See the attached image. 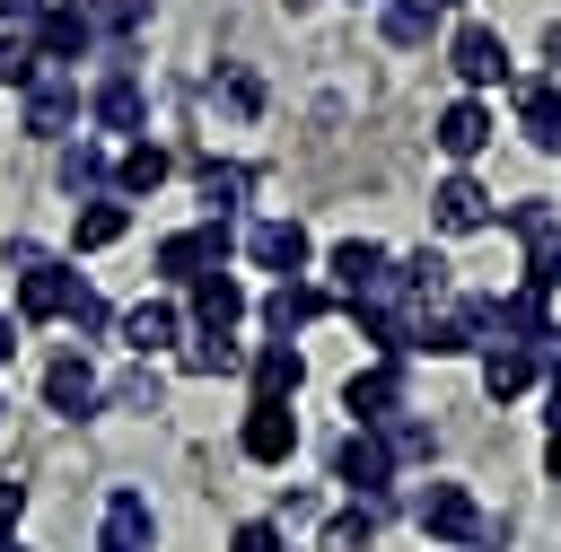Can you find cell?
I'll list each match as a JSON object with an SVG mask.
<instances>
[{
	"mask_svg": "<svg viewBox=\"0 0 561 552\" xmlns=\"http://www.w3.org/2000/svg\"><path fill=\"white\" fill-rule=\"evenodd\" d=\"M430 9H456V0H430Z\"/></svg>",
	"mask_w": 561,
	"mask_h": 552,
	"instance_id": "cell-41",
	"label": "cell"
},
{
	"mask_svg": "<svg viewBox=\"0 0 561 552\" xmlns=\"http://www.w3.org/2000/svg\"><path fill=\"white\" fill-rule=\"evenodd\" d=\"M35 9H44V0H0V26H26Z\"/></svg>",
	"mask_w": 561,
	"mask_h": 552,
	"instance_id": "cell-35",
	"label": "cell"
},
{
	"mask_svg": "<svg viewBox=\"0 0 561 552\" xmlns=\"http://www.w3.org/2000/svg\"><path fill=\"white\" fill-rule=\"evenodd\" d=\"M237 447H245L254 464H289V456H298V412H289V403H245Z\"/></svg>",
	"mask_w": 561,
	"mask_h": 552,
	"instance_id": "cell-10",
	"label": "cell"
},
{
	"mask_svg": "<svg viewBox=\"0 0 561 552\" xmlns=\"http://www.w3.org/2000/svg\"><path fill=\"white\" fill-rule=\"evenodd\" d=\"M447 70H456L465 88H491V79H508V35H500V26H482V18H465V26L447 35Z\"/></svg>",
	"mask_w": 561,
	"mask_h": 552,
	"instance_id": "cell-4",
	"label": "cell"
},
{
	"mask_svg": "<svg viewBox=\"0 0 561 552\" xmlns=\"http://www.w3.org/2000/svg\"><path fill=\"white\" fill-rule=\"evenodd\" d=\"M88 123H96V131H114V140H140V123H149L140 79H105V88L88 96Z\"/></svg>",
	"mask_w": 561,
	"mask_h": 552,
	"instance_id": "cell-13",
	"label": "cell"
},
{
	"mask_svg": "<svg viewBox=\"0 0 561 552\" xmlns=\"http://www.w3.org/2000/svg\"><path fill=\"white\" fill-rule=\"evenodd\" d=\"M535 377H543V359H535L526 342H491V350H482V394H491V403H517Z\"/></svg>",
	"mask_w": 561,
	"mask_h": 552,
	"instance_id": "cell-16",
	"label": "cell"
},
{
	"mask_svg": "<svg viewBox=\"0 0 561 552\" xmlns=\"http://www.w3.org/2000/svg\"><path fill=\"white\" fill-rule=\"evenodd\" d=\"M412 517H421V534H438V543H473V491L465 482H430L421 499H412Z\"/></svg>",
	"mask_w": 561,
	"mask_h": 552,
	"instance_id": "cell-11",
	"label": "cell"
},
{
	"mask_svg": "<svg viewBox=\"0 0 561 552\" xmlns=\"http://www.w3.org/2000/svg\"><path fill=\"white\" fill-rule=\"evenodd\" d=\"M26 44H35V61H44V70H61V61H79V53L96 44V26H88V9H70V0H44V9L26 18Z\"/></svg>",
	"mask_w": 561,
	"mask_h": 552,
	"instance_id": "cell-2",
	"label": "cell"
},
{
	"mask_svg": "<svg viewBox=\"0 0 561 552\" xmlns=\"http://www.w3.org/2000/svg\"><path fill=\"white\" fill-rule=\"evenodd\" d=\"M44 79V61H35V44H26V26H0V88H35Z\"/></svg>",
	"mask_w": 561,
	"mask_h": 552,
	"instance_id": "cell-28",
	"label": "cell"
},
{
	"mask_svg": "<svg viewBox=\"0 0 561 552\" xmlns=\"http://www.w3.org/2000/svg\"><path fill=\"white\" fill-rule=\"evenodd\" d=\"M342 403H351V421H359V429L394 421V412H403V368H394V359H377V368H351Z\"/></svg>",
	"mask_w": 561,
	"mask_h": 552,
	"instance_id": "cell-9",
	"label": "cell"
},
{
	"mask_svg": "<svg viewBox=\"0 0 561 552\" xmlns=\"http://www.w3.org/2000/svg\"><path fill=\"white\" fill-rule=\"evenodd\" d=\"M149 543H158L149 491H114V499H105V526H96V552H149Z\"/></svg>",
	"mask_w": 561,
	"mask_h": 552,
	"instance_id": "cell-12",
	"label": "cell"
},
{
	"mask_svg": "<svg viewBox=\"0 0 561 552\" xmlns=\"http://www.w3.org/2000/svg\"><path fill=\"white\" fill-rule=\"evenodd\" d=\"M228 245H237V228H228V219L175 228V237H158V280H202V272H219V263H228Z\"/></svg>",
	"mask_w": 561,
	"mask_h": 552,
	"instance_id": "cell-1",
	"label": "cell"
},
{
	"mask_svg": "<svg viewBox=\"0 0 561 552\" xmlns=\"http://www.w3.org/2000/svg\"><path fill=\"white\" fill-rule=\"evenodd\" d=\"M70 123H79V88H70V79H35V88H26V131H35V140H61Z\"/></svg>",
	"mask_w": 561,
	"mask_h": 552,
	"instance_id": "cell-18",
	"label": "cell"
},
{
	"mask_svg": "<svg viewBox=\"0 0 561 552\" xmlns=\"http://www.w3.org/2000/svg\"><path fill=\"white\" fill-rule=\"evenodd\" d=\"M18 517H26V482H9V473H0V543L18 534Z\"/></svg>",
	"mask_w": 561,
	"mask_h": 552,
	"instance_id": "cell-34",
	"label": "cell"
},
{
	"mask_svg": "<svg viewBox=\"0 0 561 552\" xmlns=\"http://www.w3.org/2000/svg\"><path fill=\"white\" fill-rule=\"evenodd\" d=\"M61 324H70L79 342H88V333H114V307H105V298H96V289L79 280V289H70V307H61Z\"/></svg>",
	"mask_w": 561,
	"mask_h": 552,
	"instance_id": "cell-30",
	"label": "cell"
},
{
	"mask_svg": "<svg viewBox=\"0 0 561 552\" xmlns=\"http://www.w3.org/2000/svg\"><path fill=\"white\" fill-rule=\"evenodd\" d=\"M70 289H79L70 254H44V263H26V272H18V324H61Z\"/></svg>",
	"mask_w": 561,
	"mask_h": 552,
	"instance_id": "cell-5",
	"label": "cell"
},
{
	"mask_svg": "<svg viewBox=\"0 0 561 552\" xmlns=\"http://www.w3.org/2000/svg\"><path fill=\"white\" fill-rule=\"evenodd\" d=\"M228 552H280V526H272V517H254V526H237V534H228Z\"/></svg>",
	"mask_w": 561,
	"mask_h": 552,
	"instance_id": "cell-33",
	"label": "cell"
},
{
	"mask_svg": "<svg viewBox=\"0 0 561 552\" xmlns=\"http://www.w3.org/2000/svg\"><path fill=\"white\" fill-rule=\"evenodd\" d=\"M430 210H438V228H456V237H465V228H491V193H482L465 166H456V175L430 193Z\"/></svg>",
	"mask_w": 561,
	"mask_h": 552,
	"instance_id": "cell-20",
	"label": "cell"
},
{
	"mask_svg": "<svg viewBox=\"0 0 561 552\" xmlns=\"http://www.w3.org/2000/svg\"><path fill=\"white\" fill-rule=\"evenodd\" d=\"M96 403H105V386H96L88 350H61V359H44V412H61V421H88Z\"/></svg>",
	"mask_w": 561,
	"mask_h": 552,
	"instance_id": "cell-6",
	"label": "cell"
},
{
	"mask_svg": "<svg viewBox=\"0 0 561 552\" xmlns=\"http://www.w3.org/2000/svg\"><path fill=\"white\" fill-rule=\"evenodd\" d=\"M184 289H193V315H184L193 333H228V324L245 315V289H237L228 272H202V280H184Z\"/></svg>",
	"mask_w": 561,
	"mask_h": 552,
	"instance_id": "cell-17",
	"label": "cell"
},
{
	"mask_svg": "<svg viewBox=\"0 0 561 552\" xmlns=\"http://www.w3.org/2000/svg\"><path fill=\"white\" fill-rule=\"evenodd\" d=\"M543 482H561V429L543 438Z\"/></svg>",
	"mask_w": 561,
	"mask_h": 552,
	"instance_id": "cell-36",
	"label": "cell"
},
{
	"mask_svg": "<svg viewBox=\"0 0 561 552\" xmlns=\"http://www.w3.org/2000/svg\"><path fill=\"white\" fill-rule=\"evenodd\" d=\"M377 543V499H351L333 526H324V552H368Z\"/></svg>",
	"mask_w": 561,
	"mask_h": 552,
	"instance_id": "cell-27",
	"label": "cell"
},
{
	"mask_svg": "<svg viewBox=\"0 0 561 552\" xmlns=\"http://www.w3.org/2000/svg\"><path fill=\"white\" fill-rule=\"evenodd\" d=\"M0 552H26V543H18V534H9V543H0Z\"/></svg>",
	"mask_w": 561,
	"mask_h": 552,
	"instance_id": "cell-40",
	"label": "cell"
},
{
	"mask_svg": "<svg viewBox=\"0 0 561 552\" xmlns=\"http://www.w3.org/2000/svg\"><path fill=\"white\" fill-rule=\"evenodd\" d=\"M438 149L465 166V158H482L491 149V105H473V96H456L447 114H438Z\"/></svg>",
	"mask_w": 561,
	"mask_h": 552,
	"instance_id": "cell-19",
	"label": "cell"
},
{
	"mask_svg": "<svg viewBox=\"0 0 561 552\" xmlns=\"http://www.w3.org/2000/svg\"><path fill=\"white\" fill-rule=\"evenodd\" d=\"M219 368H237V342L228 333H184V377H219Z\"/></svg>",
	"mask_w": 561,
	"mask_h": 552,
	"instance_id": "cell-29",
	"label": "cell"
},
{
	"mask_svg": "<svg viewBox=\"0 0 561 552\" xmlns=\"http://www.w3.org/2000/svg\"><path fill=\"white\" fill-rule=\"evenodd\" d=\"M298 386H307V359L289 342H263L254 350V403H298Z\"/></svg>",
	"mask_w": 561,
	"mask_h": 552,
	"instance_id": "cell-21",
	"label": "cell"
},
{
	"mask_svg": "<svg viewBox=\"0 0 561 552\" xmlns=\"http://www.w3.org/2000/svg\"><path fill=\"white\" fill-rule=\"evenodd\" d=\"M105 403H114V412H158V368L140 359L131 377H114V394H105Z\"/></svg>",
	"mask_w": 561,
	"mask_h": 552,
	"instance_id": "cell-31",
	"label": "cell"
},
{
	"mask_svg": "<svg viewBox=\"0 0 561 552\" xmlns=\"http://www.w3.org/2000/svg\"><path fill=\"white\" fill-rule=\"evenodd\" d=\"M517 131L535 149H561V79H526L517 88Z\"/></svg>",
	"mask_w": 561,
	"mask_h": 552,
	"instance_id": "cell-22",
	"label": "cell"
},
{
	"mask_svg": "<svg viewBox=\"0 0 561 552\" xmlns=\"http://www.w3.org/2000/svg\"><path fill=\"white\" fill-rule=\"evenodd\" d=\"M324 307H333V298H324V289H307V280H280V289H272V298H263V324H272V333H280V342H289V333H298V324H316V315H324Z\"/></svg>",
	"mask_w": 561,
	"mask_h": 552,
	"instance_id": "cell-24",
	"label": "cell"
},
{
	"mask_svg": "<svg viewBox=\"0 0 561 552\" xmlns=\"http://www.w3.org/2000/svg\"><path fill=\"white\" fill-rule=\"evenodd\" d=\"M70 9H88V0H70Z\"/></svg>",
	"mask_w": 561,
	"mask_h": 552,
	"instance_id": "cell-42",
	"label": "cell"
},
{
	"mask_svg": "<svg viewBox=\"0 0 561 552\" xmlns=\"http://www.w3.org/2000/svg\"><path fill=\"white\" fill-rule=\"evenodd\" d=\"M149 18V0H88V26H114V35H131Z\"/></svg>",
	"mask_w": 561,
	"mask_h": 552,
	"instance_id": "cell-32",
	"label": "cell"
},
{
	"mask_svg": "<svg viewBox=\"0 0 561 552\" xmlns=\"http://www.w3.org/2000/svg\"><path fill=\"white\" fill-rule=\"evenodd\" d=\"M114 333H123L131 359H158L167 342H184V307H175V298H140V307L114 315Z\"/></svg>",
	"mask_w": 561,
	"mask_h": 552,
	"instance_id": "cell-8",
	"label": "cell"
},
{
	"mask_svg": "<svg viewBox=\"0 0 561 552\" xmlns=\"http://www.w3.org/2000/svg\"><path fill=\"white\" fill-rule=\"evenodd\" d=\"M61 193H114V158L96 140H70L61 149Z\"/></svg>",
	"mask_w": 561,
	"mask_h": 552,
	"instance_id": "cell-25",
	"label": "cell"
},
{
	"mask_svg": "<svg viewBox=\"0 0 561 552\" xmlns=\"http://www.w3.org/2000/svg\"><path fill=\"white\" fill-rule=\"evenodd\" d=\"M167 175H175V158H167L158 140H123V158H114V202H149Z\"/></svg>",
	"mask_w": 561,
	"mask_h": 552,
	"instance_id": "cell-14",
	"label": "cell"
},
{
	"mask_svg": "<svg viewBox=\"0 0 561 552\" xmlns=\"http://www.w3.org/2000/svg\"><path fill=\"white\" fill-rule=\"evenodd\" d=\"M552 429H561V359H552Z\"/></svg>",
	"mask_w": 561,
	"mask_h": 552,
	"instance_id": "cell-39",
	"label": "cell"
},
{
	"mask_svg": "<svg viewBox=\"0 0 561 552\" xmlns=\"http://www.w3.org/2000/svg\"><path fill=\"white\" fill-rule=\"evenodd\" d=\"M333 482H342L351 499H377V491L394 482V456H386V438H377V429H342V438H333Z\"/></svg>",
	"mask_w": 561,
	"mask_h": 552,
	"instance_id": "cell-3",
	"label": "cell"
},
{
	"mask_svg": "<svg viewBox=\"0 0 561 552\" xmlns=\"http://www.w3.org/2000/svg\"><path fill=\"white\" fill-rule=\"evenodd\" d=\"M18 359V315H0V368Z\"/></svg>",
	"mask_w": 561,
	"mask_h": 552,
	"instance_id": "cell-37",
	"label": "cell"
},
{
	"mask_svg": "<svg viewBox=\"0 0 561 552\" xmlns=\"http://www.w3.org/2000/svg\"><path fill=\"white\" fill-rule=\"evenodd\" d=\"M377 26H386V44H394V53H412V44H430L438 9H430V0H386V18H377Z\"/></svg>",
	"mask_w": 561,
	"mask_h": 552,
	"instance_id": "cell-26",
	"label": "cell"
},
{
	"mask_svg": "<svg viewBox=\"0 0 561 552\" xmlns=\"http://www.w3.org/2000/svg\"><path fill=\"white\" fill-rule=\"evenodd\" d=\"M0 412H9V403H0Z\"/></svg>",
	"mask_w": 561,
	"mask_h": 552,
	"instance_id": "cell-43",
	"label": "cell"
},
{
	"mask_svg": "<svg viewBox=\"0 0 561 552\" xmlns=\"http://www.w3.org/2000/svg\"><path fill=\"white\" fill-rule=\"evenodd\" d=\"M123 237H131V202H114V193L79 202V219H70V254H105V245H123Z\"/></svg>",
	"mask_w": 561,
	"mask_h": 552,
	"instance_id": "cell-15",
	"label": "cell"
},
{
	"mask_svg": "<svg viewBox=\"0 0 561 552\" xmlns=\"http://www.w3.org/2000/svg\"><path fill=\"white\" fill-rule=\"evenodd\" d=\"M324 263H333V280H342L351 298H368V289L386 280V245H377V237H342V245H333Z\"/></svg>",
	"mask_w": 561,
	"mask_h": 552,
	"instance_id": "cell-23",
	"label": "cell"
},
{
	"mask_svg": "<svg viewBox=\"0 0 561 552\" xmlns=\"http://www.w3.org/2000/svg\"><path fill=\"white\" fill-rule=\"evenodd\" d=\"M543 53H552V61H561V18H552V26H543Z\"/></svg>",
	"mask_w": 561,
	"mask_h": 552,
	"instance_id": "cell-38",
	"label": "cell"
},
{
	"mask_svg": "<svg viewBox=\"0 0 561 552\" xmlns=\"http://www.w3.org/2000/svg\"><path fill=\"white\" fill-rule=\"evenodd\" d=\"M307 254H316V245H307V228H298V219H254V228H245V263H254V272L298 280V272H307Z\"/></svg>",
	"mask_w": 561,
	"mask_h": 552,
	"instance_id": "cell-7",
	"label": "cell"
}]
</instances>
